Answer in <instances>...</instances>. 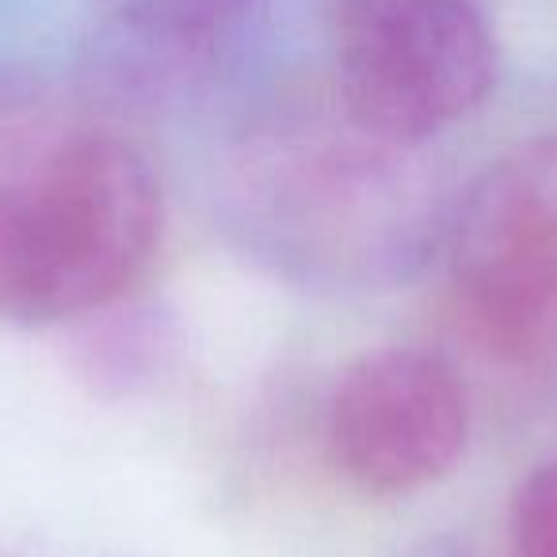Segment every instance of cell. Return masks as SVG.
Instances as JSON below:
<instances>
[{"label":"cell","instance_id":"obj_10","mask_svg":"<svg viewBox=\"0 0 557 557\" xmlns=\"http://www.w3.org/2000/svg\"><path fill=\"white\" fill-rule=\"evenodd\" d=\"M405 557H473V554L466 542L450 539V534H440V539H424L420 546H412Z\"/></svg>","mask_w":557,"mask_h":557},{"label":"cell","instance_id":"obj_3","mask_svg":"<svg viewBox=\"0 0 557 557\" xmlns=\"http://www.w3.org/2000/svg\"><path fill=\"white\" fill-rule=\"evenodd\" d=\"M496 85V42L470 0H348L336 27L344 115L412 146L470 119Z\"/></svg>","mask_w":557,"mask_h":557},{"label":"cell","instance_id":"obj_6","mask_svg":"<svg viewBox=\"0 0 557 557\" xmlns=\"http://www.w3.org/2000/svg\"><path fill=\"white\" fill-rule=\"evenodd\" d=\"M119 62L176 77L195 70L245 20L252 0H88Z\"/></svg>","mask_w":557,"mask_h":557},{"label":"cell","instance_id":"obj_4","mask_svg":"<svg viewBox=\"0 0 557 557\" xmlns=\"http://www.w3.org/2000/svg\"><path fill=\"white\" fill-rule=\"evenodd\" d=\"M450 287L488 351H557V138L488 164L450 222Z\"/></svg>","mask_w":557,"mask_h":557},{"label":"cell","instance_id":"obj_9","mask_svg":"<svg viewBox=\"0 0 557 557\" xmlns=\"http://www.w3.org/2000/svg\"><path fill=\"white\" fill-rule=\"evenodd\" d=\"M27 100H32V81L16 70H0V119L20 115Z\"/></svg>","mask_w":557,"mask_h":557},{"label":"cell","instance_id":"obj_8","mask_svg":"<svg viewBox=\"0 0 557 557\" xmlns=\"http://www.w3.org/2000/svg\"><path fill=\"white\" fill-rule=\"evenodd\" d=\"M511 557H557V458L519 485L511 504Z\"/></svg>","mask_w":557,"mask_h":557},{"label":"cell","instance_id":"obj_7","mask_svg":"<svg viewBox=\"0 0 557 557\" xmlns=\"http://www.w3.org/2000/svg\"><path fill=\"white\" fill-rule=\"evenodd\" d=\"M85 351V379L100 394H131L149 386L172 359V336L153 313H126L123 321H111L81 341Z\"/></svg>","mask_w":557,"mask_h":557},{"label":"cell","instance_id":"obj_2","mask_svg":"<svg viewBox=\"0 0 557 557\" xmlns=\"http://www.w3.org/2000/svg\"><path fill=\"white\" fill-rule=\"evenodd\" d=\"M225 222L248 256L295 283L379 290L424 268L443 210L412 146L348 123L344 134H275L245 149Z\"/></svg>","mask_w":557,"mask_h":557},{"label":"cell","instance_id":"obj_5","mask_svg":"<svg viewBox=\"0 0 557 557\" xmlns=\"http://www.w3.org/2000/svg\"><path fill=\"white\" fill-rule=\"evenodd\" d=\"M466 440L470 394L440 351H367L333 397V462L363 493L409 496L435 485L458 466Z\"/></svg>","mask_w":557,"mask_h":557},{"label":"cell","instance_id":"obj_1","mask_svg":"<svg viewBox=\"0 0 557 557\" xmlns=\"http://www.w3.org/2000/svg\"><path fill=\"white\" fill-rule=\"evenodd\" d=\"M161 233V180L126 138L73 119H0V321L111 310Z\"/></svg>","mask_w":557,"mask_h":557}]
</instances>
